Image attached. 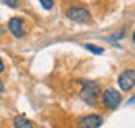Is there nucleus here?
<instances>
[{
	"instance_id": "10",
	"label": "nucleus",
	"mask_w": 135,
	"mask_h": 128,
	"mask_svg": "<svg viewBox=\"0 0 135 128\" xmlns=\"http://www.w3.org/2000/svg\"><path fill=\"white\" fill-rule=\"evenodd\" d=\"M40 3H41L45 10H51L53 5H55V0H40Z\"/></svg>"
},
{
	"instance_id": "9",
	"label": "nucleus",
	"mask_w": 135,
	"mask_h": 128,
	"mask_svg": "<svg viewBox=\"0 0 135 128\" xmlns=\"http://www.w3.org/2000/svg\"><path fill=\"white\" fill-rule=\"evenodd\" d=\"M2 3H5L10 8H18L20 7V0H2Z\"/></svg>"
},
{
	"instance_id": "15",
	"label": "nucleus",
	"mask_w": 135,
	"mask_h": 128,
	"mask_svg": "<svg viewBox=\"0 0 135 128\" xmlns=\"http://www.w3.org/2000/svg\"><path fill=\"white\" fill-rule=\"evenodd\" d=\"M132 41L135 43V31H133V35H132Z\"/></svg>"
},
{
	"instance_id": "5",
	"label": "nucleus",
	"mask_w": 135,
	"mask_h": 128,
	"mask_svg": "<svg viewBox=\"0 0 135 128\" xmlns=\"http://www.w3.org/2000/svg\"><path fill=\"white\" fill-rule=\"evenodd\" d=\"M8 31L12 33V36H15V38H23L25 35H26V30H25V22L22 18H18V17H15V18H12L10 22H8Z\"/></svg>"
},
{
	"instance_id": "2",
	"label": "nucleus",
	"mask_w": 135,
	"mask_h": 128,
	"mask_svg": "<svg viewBox=\"0 0 135 128\" xmlns=\"http://www.w3.org/2000/svg\"><path fill=\"white\" fill-rule=\"evenodd\" d=\"M122 104V95L117 89L114 87H107V89L102 92V105L107 110H114Z\"/></svg>"
},
{
	"instance_id": "12",
	"label": "nucleus",
	"mask_w": 135,
	"mask_h": 128,
	"mask_svg": "<svg viewBox=\"0 0 135 128\" xmlns=\"http://www.w3.org/2000/svg\"><path fill=\"white\" fill-rule=\"evenodd\" d=\"M127 104H129V105H130V104H135V94H133V97H130L129 100H127Z\"/></svg>"
},
{
	"instance_id": "8",
	"label": "nucleus",
	"mask_w": 135,
	"mask_h": 128,
	"mask_svg": "<svg viewBox=\"0 0 135 128\" xmlns=\"http://www.w3.org/2000/svg\"><path fill=\"white\" fill-rule=\"evenodd\" d=\"M84 48H86L87 51L94 53V54H102V53H104V49H102V48H99V46H94V44H86Z\"/></svg>"
},
{
	"instance_id": "11",
	"label": "nucleus",
	"mask_w": 135,
	"mask_h": 128,
	"mask_svg": "<svg viewBox=\"0 0 135 128\" xmlns=\"http://www.w3.org/2000/svg\"><path fill=\"white\" fill-rule=\"evenodd\" d=\"M124 35H125V30L122 28V30H119L117 33H114V35H112V39H120V38H124Z\"/></svg>"
},
{
	"instance_id": "4",
	"label": "nucleus",
	"mask_w": 135,
	"mask_h": 128,
	"mask_svg": "<svg viewBox=\"0 0 135 128\" xmlns=\"http://www.w3.org/2000/svg\"><path fill=\"white\" fill-rule=\"evenodd\" d=\"M117 84H119V87L124 92H130L133 87H135V71L133 69H125L119 76Z\"/></svg>"
},
{
	"instance_id": "7",
	"label": "nucleus",
	"mask_w": 135,
	"mask_h": 128,
	"mask_svg": "<svg viewBox=\"0 0 135 128\" xmlns=\"http://www.w3.org/2000/svg\"><path fill=\"white\" fill-rule=\"evenodd\" d=\"M13 126L15 128H35L33 123L30 122V120H26L23 115H18V117L13 118Z\"/></svg>"
},
{
	"instance_id": "13",
	"label": "nucleus",
	"mask_w": 135,
	"mask_h": 128,
	"mask_svg": "<svg viewBox=\"0 0 135 128\" xmlns=\"http://www.w3.org/2000/svg\"><path fill=\"white\" fill-rule=\"evenodd\" d=\"M3 69H5V67H3V61H2V58H0V74L3 72Z\"/></svg>"
},
{
	"instance_id": "3",
	"label": "nucleus",
	"mask_w": 135,
	"mask_h": 128,
	"mask_svg": "<svg viewBox=\"0 0 135 128\" xmlns=\"http://www.w3.org/2000/svg\"><path fill=\"white\" fill-rule=\"evenodd\" d=\"M66 17L76 23H89L92 18L89 10H86L84 7H69L66 10Z\"/></svg>"
},
{
	"instance_id": "6",
	"label": "nucleus",
	"mask_w": 135,
	"mask_h": 128,
	"mask_svg": "<svg viewBox=\"0 0 135 128\" xmlns=\"http://www.w3.org/2000/svg\"><path fill=\"white\" fill-rule=\"evenodd\" d=\"M100 125H102V117L96 115V113L83 117L79 120V123H78L79 128H99Z\"/></svg>"
},
{
	"instance_id": "14",
	"label": "nucleus",
	"mask_w": 135,
	"mask_h": 128,
	"mask_svg": "<svg viewBox=\"0 0 135 128\" xmlns=\"http://www.w3.org/2000/svg\"><path fill=\"white\" fill-rule=\"evenodd\" d=\"M2 92H3V82L0 80V94H2Z\"/></svg>"
},
{
	"instance_id": "1",
	"label": "nucleus",
	"mask_w": 135,
	"mask_h": 128,
	"mask_svg": "<svg viewBox=\"0 0 135 128\" xmlns=\"http://www.w3.org/2000/svg\"><path fill=\"white\" fill-rule=\"evenodd\" d=\"M100 95V85L94 80H84L83 82V89L79 92V97L84 100L87 105H94L96 100Z\"/></svg>"
}]
</instances>
